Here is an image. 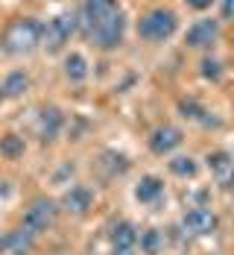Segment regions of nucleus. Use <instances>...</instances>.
<instances>
[{
  "mask_svg": "<svg viewBox=\"0 0 234 255\" xmlns=\"http://www.w3.org/2000/svg\"><path fill=\"white\" fill-rule=\"evenodd\" d=\"M220 74H223V71H220V62H217V59H205V62H202V77L205 79H220Z\"/></svg>",
  "mask_w": 234,
  "mask_h": 255,
  "instance_id": "obj_21",
  "label": "nucleus"
},
{
  "mask_svg": "<svg viewBox=\"0 0 234 255\" xmlns=\"http://www.w3.org/2000/svg\"><path fill=\"white\" fill-rule=\"evenodd\" d=\"M59 208H62V205L47 200V197L32 200V203L26 205V211H24V229H29L32 235L47 232L53 223H56V217H59Z\"/></svg>",
  "mask_w": 234,
  "mask_h": 255,
  "instance_id": "obj_3",
  "label": "nucleus"
},
{
  "mask_svg": "<svg viewBox=\"0 0 234 255\" xmlns=\"http://www.w3.org/2000/svg\"><path fill=\"white\" fill-rule=\"evenodd\" d=\"M123 32H126V18H123V12H120V15H114L111 21H105L100 29H94L91 38H94V44H97L100 50H114V47L123 44Z\"/></svg>",
  "mask_w": 234,
  "mask_h": 255,
  "instance_id": "obj_7",
  "label": "nucleus"
},
{
  "mask_svg": "<svg viewBox=\"0 0 234 255\" xmlns=\"http://www.w3.org/2000/svg\"><path fill=\"white\" fill-rule=\"evenodd\" d=\"M0 85H3V94L6 97L18 100V97H24L26 91H29V74L26 71H12V74H6V79Z\"/></svg>",
  "mask_w": 234,
  "mask_h": 255,
  "instance_id": "obj_14",
  "label": "nucleus"
},
{
  "mask_svg": "<svg viewBox=\"0 0 234 255\" xmlns=\"http://www.w3.org/2000/svg\"><path fill=\"white\" fill-rule=\"evenodd\" d=\"M111 255H138L135 250H111Z\"/></svg>",
  "mask_w": 234,
  "mask_h": 255,
  "instance_id": "obj_25",
  "label": "nucleus"
},
{
  "mask_svg": "<svg viewBox=\"0 0 234 255\" xmlns=\"http://www.w3.org/2000/svg\"><path fill=\"white\" fill-rule=\"evenodd\" d=\"M229 185L234 188V167H232V173H229Z\"/></svg>",
  "mask_w": 234,
  "mask_h": 255,
  "instance_id": "obj_27",
  "label": "nucleus"
},
{
  "mask_svg": "<svg viewBox=\"0 0 234 255\" xmlns=\"http://www.w3.org/2000/svg\"><path fill=\"white\" fill-rule=\"evenodd\" d=\"M138 244H141V253L144 255H161V250H164V235L158 229H144L141 238H138Z\"/></svg>",
  "mask_w": 234,
  "mask_h": 255,
  "instance_id": "obj_18",
  "label": "nucleus"
},
{
  "mask_svg": "<svg viewBox=\"0 0 234 255\" xmlns=\"http://www.w3.org/2000/svg\"><path fill=\"white\" fill-rule=\"evenodd\" d=\"M62 129H65V112H62V109L47 106V109L38 112V138H41L44 144L56 141V138L62 135Z\"/></svg>",
  "mask_w": 234,
  "mask_h": 255,
  "instance_id": "obj_11",
  "label": "nucleus"
},
{
  "mask_svg": "<svg viewBox=\"0 0 234 255\" xmlns=\"http://www.w3.org/2000/svg\"><path fill=\"white\" fill-rule=\"evenodd\" d=\"M164 194V179L161 176H144L138 185H135V200L138 203H144V205H150V203H156L158 197Z\"/></svg>",
  "mask_w": 234,
  "mask_h": 255,
  "instance_id": "obj_13",
  "label": "nucleus"
},
{
  "mask_svg": "<svg viewBox=\"0 0 234 255\" xmlns=\"http://www.w3.org/2000/svg\"><path fill=\"white\" fill-rule=\"evenodd\" d=\"M111 250H135L138 247V238H141V232L135 229V223L129 220H120V223H114L111 226Z\"/></svg>",
  "mask_w": 234,
  "mask_h": 255,
  "instance_id": "obj_12",
  "label": "nucleus"
},
{
  "mask_svg": "<svg viewBox=\"0 0 234 255\" xmlns=\"http://www.w3.org/2000/svg\"><path fill=\"white\" fill-rule=\"evenodd\" d=\"M179 29V18L173 9H150L138 21V35L144 41H167Z\"/></svg>",
  "mask_w": 234,
  "mask_h": 255,
  "instance_id": "obj_2",
  "label": "nucleus"
},
{
  "mask_svg": "<svg viewBox=\"0 0 234 255\" xmlns=\"http://www.w3.org/2000/svg\"><path fill=\"white\" fill-rule=\"evenodd\" d=\"M182 226H184V232H190V235H196V238H205V235H214V232H217V226H220V217H217L211 208L199 205V208L184 211Z\"/></svg>",
  "mask_w": 234,
  "mask_h": 255,
  "instance_id": "obj_6",
  "label": "nucleus"
},
{
  "mask_svg": "<svg viewBox=\"0 0 234 255\" xmlns=\"http://www.w3.org/2000/svg\"><path fill=\"white\" fill-rule=\"evenodd\" d=\"M77 32V18L71 15V12H62V15H56V18H50L47 21V26H44V47L50 53H59L68 41H71V35Z\"/></svg>",
  "mask_w": 234,
  "mask_h": 255,
  "instance_id": "obj_4",
  "label": "nucleus"
},
{
  "mask_svg": "<svg viewBox=\"0 0 234 255\" xmlns=\"http://www.w3.org/2000/svg\"><path fill=\"white\" fill-rule=\"evenodd\" d=\"M59 205H62L68 214L82 217V214H88V211L94 208V191H91L88 185H71V188L62 194V203Z\"/></svg>",
  "mask_w": 234,
  "mask_h": 255,
  "instance_id": "obj_10",
  "label": "nucleus"
},
{
  "mask_svg": "<svg viewBox=\"0 0 234 255\" xmlns=\"http://www.w3.org/2000/svg\"><path fill=\"white\" fill-rule=\"evenodd\" d=\"M208 167L214 170V173H220V176H223V173H232L234 161H232V155H229V153H223V150H220V153H211L208 155Z\"/></svg>",
  "mask_w": 234,
  "mask_h": 255,
  "instance_id": "obj_20",
  "label": "nucleus"
},
{
  "mask_svg": "<svg viewBox=\"0 0 234 255\" xmlns=\"http://www.w3.org/2000/svg\"><path fill=\"white\" fill-rule=\"evenodd\" d=\"M179 112H182L184 121H199V124H208V112H205V106L202 103H196L193 97L190 100H179Z\"/></svg>",
  "mask_w": 234,
  "mask_h": 255,
  "instance_id": "obj_19",
  "label": "nucleus"
},
{
  "mask_svg": "<svg viewBox=\"0 0 234 255\" xmlns=\"http://www.w3.org/2000/svg\"><path fill=\"white\" fill-rule=\"evenodd\" d=\"M184 3H187L190 9H196V12H205V9H211L214 0H184Z\"/></svg>",
  "mask_w": 234,
  "mask_h": 255,
  "instance_id": "obj_23",
  "label": "nucleus"
},
{
  "mask_svg": "<svg viewBox=\"0 0 234 255\" xmlns=\"http://www.w3.org/2000/svg\"><path fill=\"white\" fill-rule=\"evenodd\" d=\"M65 77L71 82H85L88 79V59L82 53H68L65 59Z\"/></svg>",
  "mask_w": 234,
  "mask_h": 255,
  "instance_id": "obj_16",
  "label": "nucleus"
},
{
  "mask_svg": "<svg viewBox=\"0 0 234 255\" xmlns=\"http://www.w3.org/2000/svg\"><path fill=\"white\" fill-rule=\"evenodd\" d=\"M24 153H26V141L21 135H15V132L0 135V155L6 161H18V158H24Z\"/></svg>",
  "mask_w": 234,
  "mask_h": 255,
  "instance_id": "obj_15",
  "label": "nucleus"
},
{
  "mask_svg": "<svg viewBox=\"0 0 234 255\" xmlns=\"http://www.w3.org/2000/svg\"><path fill=\"white\" fill-rule=\"evenodd\" d=\"M12 253V235L9 232H0V255Z\"/></svg>",
  "mask_w": 234,
  "mask_h": 255,
  "instance_id": "obj_22",
  "label": "nucleus"
},
{
  "mask_svg": "<svg viewBox=\"0 0 234 255\" xmlns=\"http://www.w3.org/2000/svg\"><path fill=\"white\" fill-rule=\"evenodd\" d=\"M217 35H220V24H217L214 18H202V21H196V24L187 26L184 44L193 47V50H205V47H211V44L217 41Z\"/></svg>",
  "mask_w": 234,
  "mask_h": 255,
  "instance_id": "obj_9",
  "label": "nucleus"
},
{
  "mask_svg": "<svg viewBox=\"0 0 234 255\" xmlns=\"http://www.w3.org/2000/svg\"><path fill=\"white\" fill-rule=\"evenodd\" d=\"M223 18L234 21V0H223Z\"/></svg>",
  "mask_w": 234,
  "mask_h": 255,
  "instance_id": "obj_24",
  "label": "nucleus"
},
{
  "mask_svg": "<svg viewBox=\"0 0 234 255\" xmlns=\"http://www.w3.org/2000/svg\"><path fill=\"white\" fill-rule=\"evenodd\" d=\"M114 15H120V3L117 0H85L82 3V24L88 29V35L94 29H100L105 21H111Z\"/></svg>",
  "mask_w": 234,
  "mask_h": 255,
  "instance_id": "obj_5",
  "label": "nucleus"
},
{
  "mask_svg": "<svg viewBox=\"0 0 234 255\" xmlns=\"http://www.w3.org/2000/svg\"><path fill=\"white\" fill-rule=\"evenodd\" d=\"M9 255H29V253H26V250H12Z\"/></svg>",
  "mask_w": 234,
  "mask_h": 255,
  "instance_id": "obj_26",
  "label": "nucleus"
},
{
  "mask_svg": "<svg viewBox=\"0 0 234 255\" xmlns=\"http://www.w3.org/2000/svg\"><path fill=\"white\" fill-rule=\"evenodd\" d=\"M184 141V132L179 127H173V124H164V127L153 129V135H150V153L156 155H170L173 150H179Z\"/></svg>",
  "mask_w": 234,
  "mask_h": 255,
  "instance_id": "obj_8",
  "label": "nucleus"
},
{
  "mask_svg": "<svg viewBox=\"0 0 234 255\" xmlns=\"http://www.w3.org/2000/svg\"><path fill=\"white\" fill-rule=\"evenodd\" d=\"M167 167H170L173 176H179V179H193L199 173V164H196L193 155H173V158L167 161Z\"/></svg>",
  "mask_w": 234,
  "mask_h": 255,
  "instance_id": "obj_17",
  "label": "nucleus"
},
{
  "mask_svg": "<svg viewBox=\"0 0 234 255\" xmlns=\"http://www.w3.org/2000/svg\"><path fill=\"white\" fill-rule=\"evenodd\" d=\"M44 41V26L38 24L35 18H18V21H9L3 35H0V47L12 56H21V53L35 50L38 44Z\"/></svg>",
  "mask_w": 234,
  "mask_h": 255,
  "instance_id": "obj_1",
  "label": "nucleus"
}]
</instances>
